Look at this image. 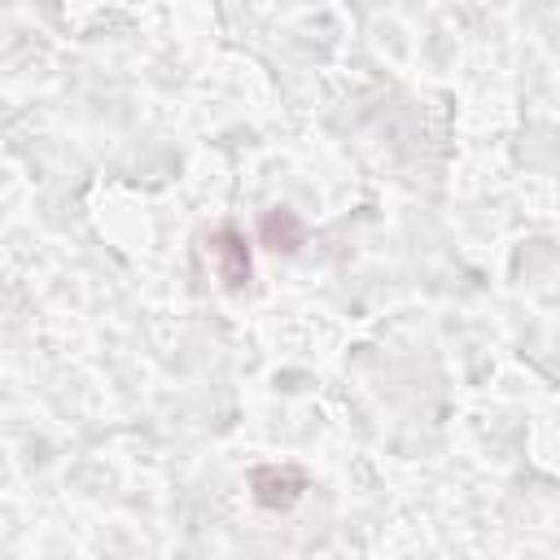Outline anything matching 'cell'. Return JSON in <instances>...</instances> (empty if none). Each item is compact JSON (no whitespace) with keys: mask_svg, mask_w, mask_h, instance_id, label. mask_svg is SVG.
Wrapping results in <instances>:
<instances>
[{"mask_svg":"<svg viewBox=\"0 0 560 560\" xmlns=\"http://www.w3.org/2000/svg\"><path fill=\"white\" fill-rule=\"evenodd\" d=\"M249 494L262 512H289L306 494V472L298 464H258L249 468Z\"/></svg>","mask_w":560,"mask_h":560,"instance_id":"obj_1","label":"cell"},{"mask_svg":"<svg viewBox=\"0 0 560 560\" xmlns=\"http://www.w3.org/2000/svg\"><path fill=\"white\" fill-rule=\"evenodd\" d=\"M206 245H210V258H214V267H219L223 289L241 293V289L249 284V276H254V258H249V241H245V232L232 228V223H223V228L210 232Z\"/></svg>","mask_w":560,"mask_h":560,"instance_id":"obj_2","label":"cell"},{"mask_svg":"<svg viewBox=\"0 0 560 560\" xmlns=\"http://www.w3.org/2000/svg\"><path fill=\"white\" fill-rule=\"evenodd\" d=\"M258 241L276 254H298L306 245V223L298 219V210L289 206H271L262 219H258Z\"/></svg>","mask_w":560,"mask_h":560,"instance_id":"obj_3","label":"cell"}]
</instances>
